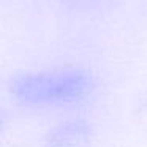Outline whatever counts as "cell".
Masks as SVG:
<instances>
[{"label":"cell","mask_w":147,"mask_h":147,"mask_svg":"<svg viewBox=\"0 0 147 147\" xmlns=\"http://www.w3.org/2000/svg\"><path fill=\"white\" fill-rule=\"evenodd\" d=\"M92 89V78L81 70L30 73L11 84V92L26 105H60L86 96Z\"/></svg>","instance_id":"obj_1"},{"label":"cell","mask_w":147,"mask_h":147,"mask_svg":"<svg viewBox=\"0 0 147 147\" xmlns=\"http://www.w3.org/2000/svg\"><path fill=\"white\" fill-rule=\"evenodd\" d=\"M90 138V128L82 120H73L57 127L48 138L49 147H86Z\"/></svg>","instance_id":"obj_2"}]
</instances>
